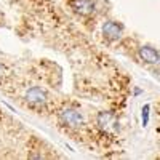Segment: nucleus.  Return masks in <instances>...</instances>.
Instances as JSON below:
<instances>
[{
	"label": "nucleus",
	"instance_id": "obj_1",
	"mask_svg": "<svg viewBox=\"0 0 160 160\" xmlns=\"http://www.w3.org/2000/svg\"><path fill=\"white\" fill-rule=\"evenodd\" d=\"M58 122L59 125L68 130V131H72V133H77V131H82L87 125L85 122V117L83 114L80 112L77 108L74 106H64L58 111Z\"/></svg>",
	"mask_w": 160,
	"mask_h": 160
},
{
	"label": "nucleus",
	"instance_id": "obj_2",
	"mask_svg": "<svg viewBox=\"0 0 160 160\" xmlns=\"http://www.w3.org/2000/svg\"><path fill=\"white\" fill-rule=\"evenodd\" d=\"M24 102L28 108H31L32 111H37V112H42V111H47L48 108V102H50V98H48V93L40 88V87H32L29 88L28 91L24 93Z\"/></svg>",
	"mask_w": 160,
	"mask_h": 160
},
{
	"label": "nucleus",
	"instance_id": "obj_3",
	"mask_svg": "<svg viewBox=\"0 0 160 160\" xmlns=\"http://www.w3.org/2000/svg\"><path fill=\"white\" fill-rule=\"evenodd\" d=\"M101 34H102L106 42L117 43V42H122L123 40L125 28H123L122 22H118L115 19H106L101 26Z\"/></svg>",
	"mask_w": 160,
	"mask_h": 160
},
{
	"label": "nucleus",
	"instance_id": "obj_4",
	"mask_svg": "<svg viewBox=\"0 0 160 160\" xmlns=\"http://www.w3.org/2000/svg\"><path fill=\"white\" fill-rule=\"evenodd\" d=\"M135 55H136V59L142 62L144 66H149V68L160 66V51L152 45H146V43L138 45Z\"/></svg>",
	"mask_w": 160,
	"mask_h": 160
},
{
	"label": "nucleus",
	"instance_id": "obj_5",
	"mask_svg": "<svg viewBox=\"0 0 160 160\" xmlns=\"http://www.w3.org/2000/svg\"><path fill=\"white\" fill-rule=\"evenodd\" d=\"M71 10L80 18H90L96 13V0H68Z\"/></svg>",
	"mask_w": 160,
	"mask_h": 160
},
{
	"label": "nucleus",
	"instance_id": "obj_6",
	"mask_svg": "<svg viewBox=\"0 0 160 160\" xmlns=\"http://www.w3.org/2000/svg\"><path fill=\"white\" fill-rule=\"evenodd\" d=\"M96 125H98V128L101 131H109L115 125V117L111 112L102 111V112H99L96 115Z\"/></svg>",
	"mask_w": 160,
	"mask_h": 160
},
{
	"label": "nucleus",
	"instance_id": "obj_7",
	"mask_svg": "<svg viewBox=\"0 0 160 160\" xmlns=\"http://www.w3.org/2000/svg\"><path fill=\"white\" fill-rule=\"evenodd\" d=\"M3 68H2V66H0V82H2V80H3Z\"/></svg>",
	"mask_w": 160,
	"mask_h": 160
}]
</instances>
